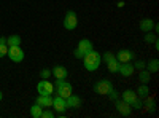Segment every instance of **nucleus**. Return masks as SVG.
<instances>
[{"instance_id":"obj_5","label":"nucleus","mask_w":159,"mask_h":118,"mask_svg":"<svg viewBox=\"0 0 159 118\" xmlns=\"http://www.w3.org/2000/svg\"><path fill=\"white\" fill-rule=\"evenodd\" d=\"M7 56H8L13 62H22V59H24V51H22L21 46H8Z\"/></svg>"},{"instance_id":"obj_13","label":"nucleus","mask_w":159,"mask_h":118,"mask_svg":"<svg viewBox=\"0 0 159 118\" xmlns=\"http://www.w3.org/2000/svg\"><path fill=\"white\" fill-rule=\"evenodd\" d=\"M65 102H67V109H80L81 107V97L73 94V93L65 99Z\"/></svg>"},{"instance_id":"obj_14","label":"nucleus","mask_w":159,"mask_h":118,"mask_svg":"<svg viewBox=\"0 0 159 118\" xmlns=\"http://www.w3.org/2000/svg\"><path fill=\"white\" fill-rule=\"evenodd\" d=\"M51 73L56 77V80H64V78H67V75H69V70L65 69L64 65H56V67L51 70Z\"/></svg>"},{"instance_id":"obj_15","label":"nucleus","mask_w":159,"mask_h":118,"mask_svg":"<svg viewBox=\"0 0 159 118\" xmlns=\"http://www.w3.org/2000/svg\"><path fill=\"white\" fill-rule=\"evenodd\" d=\"M154 27V21L151 18H143L140 21V31L142 32H151Z\"/></svg>"},{"instance_id":"obj_34","label":"nucleus","mask_w":159,"mask_h":118,"mask_svg":"<svg viewBox=\"0 0 159 118\" xmlns=\"http://www.w3.org/2000/svg\"><path fill=\"white\" fill-rule=\"evenodd\" d=\"M124 5H126V3H124V2H118V8H123V7H124Z\"/></svg>"},{"instance_id":"obj_6","label":"nucleus","mask_w":159,"mask_h":118,"mask_svg":"<svg viewBox=\"0 0 159 118\" xmlns=\"http://www.w3.org/2000/svg\"><path fill=\"white\" fill-rule=\"evenodd\" d=\"M37 93L38 94H52L54 93V85H52L49 80H43L37 83Z\"/></svg>"},{"instance_id":"obj_7","label":"nucleus","mask_w":159,"mask_h":118,"mask_svg":"<svg viewBox=\"0 0 159 118\" xmlns=\"http://www.w3.org/2000/svg\"><path fill=\"white\" fill-rule=\"evenodd\" d=\"M51 107L54 109V112H57L59 115H62L65 110H67V102H65V97L62 96H56V97H52V104H51Z\"/></svg>"},{"instance_id":"obj_10","label":"nucleus","mask_w":159,"mask_h":118,"mask_svg":"<svg viewBox=\"0 0 159 118\" xmlns=\"http://www.w3.org/2000/svg\"><path fill=\"white\" fill-rule=\"evenodd\" d=\"M35 104H38L42 109H49L52 104V96L51 94H38L35 99Z\"/></svg>"},{"instance_id":"obj_25","label":"nucleus","mask_w":159,"mask_h":118,"mask_svg":"<svg viewBox=\"0 0 159 118\" xmlns=\"http://www.w3.org/2000/svg\"><path fill=\"white\" fill-rule=\"evenodd\" d=\"M115 59H116V56L113 53H110V51H107V53L102 54V61H105V62H110V61H115Z\"/></svg>"},{"instance_id":"obj_17","label":"nucleus","mask_w":159,"mask_h":118,"mask_svg":"<svg viewBox=\"0 0 159 118\" xmlns=\"http://www.w3.org/2000/svg\"><path fill=\"white\" fill-rule=\"evenodd\" d=\"M145 69H147L150 73H156V72L159 70V61H157L156 58L150 59V61L147 62V65H145Z\"/></svg>"},{"instance_id":"obj_3","label":"nucleus","mask_w":159,"mask_h":118,"mask_svg":"<svg viewBox=\"0 0 159 118\" xmlns=\"http://www.w3.org/2000/svg\"><path fill=\"white\" fill-rule=\"evenodd\" d=\"M78 26V16L73 10H69L64 16V27L67 31H75Z\"/></svg>"},{"instance_id":"obj_32","label":"nucleus","mask_w":159,"mask_h":118,"mask_svg":"<svg viewBox=\"0 0 159 118\" xmlns=\"http://www.w3.org/2000/svg\"><path fill=\"white\" fill-rule=\"evenodd\" d=\"M73 56H75L76 59H83V58H84V54H83V53H81V51H80L78 48H75V51H73Z\"/></svg>"},{"instance_id":"obj_4","label":"nucleus","mask_w":159,"mask_h":118,"mask_svg":"<svg viewBox=\"0 0 159 118\" xmlns=\"http://www.w3.org/2000/svg\"><path fill=\"white\" fill-rule=\"evenodd\" d=\"M111 89H113V83L110 80H107V78H103V80H100L94 85V91L97 94H102V96H107Z\"/></svg>"},{"instance_id":"obj_20","label":"nucleus","mask_w":159,"mask_h":118,"mask_svg":"<svg viewBox=\"0 0 159 118\" xmlns=\"http://www.w3.org/2000/svg\"><path fill=\"white\" fill-rule=\"evenodd\" d=\"M22 40H21V37L19 35H10L7 37V45L8 46H21Z\"/></svg>"},{"instance_id":"obj_30","label":"nucleus","mask_w":159,"mask_h":118,"mask_svg":"<svg viewBox=\"0 0 159 118\" xmlns=\"http://www.w3.org/2000/svg\"><path fill=\"white\" fill-rule=\"evenodd\" d=\"M145 65H147V62H145V61H137L135 64H134V69H139V70H142V69H145Z\"/></svg>"},{"instance_id":"obj_24","label":"nucleus","mask_w":159,"mask_h":118,"mask_svg":"<svg viewBox=\"0 0 159 118\" xmlns=\"http://www.w3.org/2000/svg\"><path fill=\"white\" fill-rule=\"evenodd\" d=\"M145 99H147V102H145L143 106L147 107V110H150V112H154V110H156V104H154V101H153L151 97H150V99H148V97H145Z\"/></svg>"},{"instance_id":"obj_31","label":"nucleus","mask_w":159,"mask_h":118,"mask_svg":"<svg viewBox=\"0 0 159 118\" xmlns=\"http://www.w3.org/2000/svg\"><path fill=\"white\" fill-rule=\"evenodd\" d=\"M107 96H108V97H110V99H111V101H116V99H118V97H119V94H118V93H116V91H115V89H111V91H110V93H108V94H107Z\"/></svg>"},{"instance_id":"obj_21","label":"nucleus","mask_w":159,"mask_h":118,"mask_svg":"<svg viewBox=\"0 0 159 118\" xmlns=\"http://www.w3.org/2000/svg\"><path fill=\"white\" fill-rule=\"evenodd\" d=\"M107 69H108L110 73H118V70H119V61L115 59V61L107 62Z\"/></svg>"},{"instance_id":"obj_28","label":"nucleus","mask_w":159,"mask_h":118,"mask_svg":"<svg viewBox=\"0 0 159 118\" xmlns=\"http://www.w3.org/2000/svg\"><path fill=\"white\" fill-rule=\"evenodd\" d=\"M52 73H51V70L49 69H43L42 72H40V77L43 78V80H49V77H51Z\"/></svg>"},{"instance_id":"obj_2","label":"nucleus","mask_w":159,"mask_h":118,"mask_svg":"<svg viewBox=\"0 0 159 118\" xmlns=\"http://www.w3.org/2000/svg\"><path fill=\"white\" fill-rule=\"evenodd\" d=\"M54 91H56L59 96H62V97L67 99V97L73 93V88H72V83H70V82H65V78H64V80H57V82H56Z\"/></svg>"},{"instance_id":"obj_9","label":"nucleus","mask_w":159,"mask_h":118,"mask_svg":"<svg viewBox=\"0 0 159 118\" xmlns=\"http://www.w3.org/2000/svg\"><path fill=\"white\" fill-rule=\"evenodd\" d=\"M115 107H116V110L121 113V115H124V116H129L130 113H132V107H130V104H127V102H124L123 99L121 101H115Z\"/></svg>"},{"instance_id":"obj_12","label":"nucleus","mask_w":159,"mask_h":118,"mask_svg":"<svg viewBox=\"0 0 159 118\" xmlns=\"http://www.w3.org/2000/svg\"><path fill=\"white\" fill-rule=\"evenodd\" d=\"M76 48L81 51L83 54H88V53H91V51L94 50V46H92V42L88 40V38H81V40L78 42V46H76Z\"/></svg>"},{"instance_id":"obj_8","label":"nucleus","mask_w":159,"mask_h":118,"mask_svg":"<svg viewBox=\"0 0 159 118\" xmlns=\"http://www.w3.org/2000/svg\"><path fill=\"white\" fill-rule=\"evenodd\" d=\"M115 56H116V59H118L119 62H130L132 59L135 58L134 51H132V50H127V48H124V50H119Z\"/></svg>"},{"instance_id":"obj_16","label":"nucleus","mask_w":159,"mask_h":118,"mask_svg":"<svg viewBox=\"0 0 159 118\" xmlns=\"http://www.w3.org/2000/svg\"><path fill=\"white\" fill-rule=\"evenodd\" d=\"M137 97H140V99H145V97H148L150 96V86L148 85H145V83H142L139 88H137Z\"/></svg>"},{"instance_id":"obj_29","label":"nucleus","mask_w":159,"mask_h":118,"mask_svg":"<svg viewBox=\"0 0 159 118\" xmlns=\"http://www.w3.org/2000/svg\"><path fill=\"white\" fill-rule=\"evenodd\" d=\"M8 53V45L3 43V45H0V58H5Z\"/></svg>"},{"instance_id":"obj_35","label":"nucleus","mask_w":159,"mask_h":118,"mask_svg":"<svg viewBox=\"0 0 159 118\" xmlns=\"http://www.w3.org/2000/svg\"><path fill=\"white\" fill-rule=\"evenodd\" d=\"M3 99V93H2V91H0V101H2Z\"/></svg>"},{"instance_id":"obj_18","label":"nucleus","mask_w":159,"mask_h":118,"mask_svg":"<svg viewBox=\"0 0 159 118\" xmlns=\"http://www.w3.org/2000/svg\"><path fill=\"white\" fill-rule=\"evenodd\" d=\"M135 97H137V93H135L134 89H126L124 93L121 94V99H123L124 102H127V104H130V102L134 101Z\"/></svg>"},{"instance_id":"obj_33","label":"nucleus","mask_w":159,"mask_h":118,"mask_svg":"<svg viewBox=\"0 0 159 118\" xmlns=\"http://www.w3.org/2000/svg\"><path fill=\"white\" fill-rule=\"evenodd\" d=\"M7 43V37H0V45H3Z\"/></svg>"},{"instance_id":"obj_1","label":"nucleus","mask_w":159,"mask_h":118,"mask_svg":"<svg viewBox=\"0 0 159 118\" xmlns=\"http://www.w3.org/2000/svg\"><path fill=\"white\" fill-rule=\"evenodd\" d=\"M100 62H102V54H99L97 51H94V50H92L91 53L84 54V58H83L84 69H86L88 72H96V70L99 69Z\"/></svg>"},{"instance_id":"obj_23","label":"nucleus","mask_w":159,"mask_h":118,"mask_svg":"<svg viewBox=\"0 0 159 118\" xmlns=\"http://www.w3.org/2000/svg\"><path fill=\"white\" fill-rule=\"evenodd\" d=\"M130 107H132V110H140V109H143V101H142L140 97H135L134 101L130 102Z\"/></svg>"},{"instance_id":"obj_19","label":"nucleus","mask_w":159,"mask_h":118,"mask_svg":"<svg viewBox=\"0 0 159 118\" xmlns=\"http://www.w3.org/2000/svg\"><path fill=\"white\" fill-rule=\"evenodd\" d=\"M139 80H140V83L148 85V83L151 82V73H150L147 69H142V70L139 72Z\"/></svg>"},{"instance_id":"obj_27","label":"nucleus","mask_w":159,"mask_h":118,"mask_svg":"<svg viewBox=\"0 0 159 118\" xmlns=\"http://www.w3.org/2000/svg\"><path fill=\"white\" fill-rule=\"evenodd\" d=\"M156 40V35L151 34V32H145V42L147 43H153Z\"/></svg>"},{"instance_id":"obj_22","label":"nucleus","mask_w":159,"mask_h":118,"mask_svg":"<svg viewBox=\"0 0 159 118\" xmlns=\"http://www.w3.org/2000/svg\"><path fill=\"white\" fill-rule=\"evenodd\" d=\"M42 112H43V109L38 106V104H34V106L30 107V116L32 118H40L42 116Z\"/></svg>"},{"instance_id":"obj_26","label":"nucleus","mask_w":159,"mask_h":118,"mask_svg":"<svg viewBox=\"0 0 159 118\" xmlns=\"http://www.w3.org/2000/svg\"><path fill=\"white\" fill-rule=\"evenodd\" d=\"M54 116H56V113L52 112V110H49V109H43L42 116H40V118H54Z\"/></svg>"},{"instance_id":"obj_11","label":"nucleus","mask_w":159,"mask_h":118,"mask_svg":"<svg viewBox=\"0 0 159 118\" xmlns=\"http://www.w3.org/2000/svg\"><path fill=\"white\" fill-rule=\"evenodd\" d=\"M134 72H135V69H134V65H132L130 62H119V70H118V73H121L123 77H132L134 75Z\"/></svg>"}]
</instances>
